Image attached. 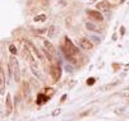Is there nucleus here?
Returning <instances> with one entry per match:
<instances>
[{"label": "nucleus", "mask_w": 129, "mask_h": 121, "mask_svg": "<svg viewBox=\"0 0 129 121\" xmlns=\"http://www.w3.org/2000/svg\"><path fill=\"white\" fill-rule=\"evenodd\" d=\"M5 111L8 116L13 112V102H12V96L10 94H6L5 97Z\"/></svg>", "instance_id": "nucleus-5"}, {"label": "nucleus", "mask_w": 129, "mask_h": 121, "mask_svg": "<svg viewBox=\"0 0 129 121\" xmlns=\"http://www.w3.org/2000/svg\"><path fill=\"white\" fill-rule=\"evenodd\" d=\"M44 47L50 55H52V56L55 55V47H54V45L50 41H44Z\"/></svg>", "instance_id": "nucleus-9"}, {"label": "nucleus", "mask_w": 129, "mask_h": 121, "mask_svg": "<svg viewBox=\"0 0 129 121\" xmlns=\"http://www.w3.org/2000/svg\"><path fill=\"white\" fill-rule=\"evenodd\" d=\"M27 46H28V47L32 50V54H33V55H35V56H36L38 60H42V55L38 52V50L36 49V46L33 45V43H31V42H27Z\"/></svg>", "instance_id": "nucleus-10"}, {"label": "nucleus", "mask_w": 129, "mask_h": 121, "mask_svg": "<svg viewBox=\"0 0 129 121\" xmlns=\"http://www.w3.org/2000/svg\"><path fill=\"white\" fill-rule=\"evenodd\" d=\"M90 1H92V0H90Z\"/></svg>", "instance_id": "nucleus-22"}, {"label": "nucleus", "mask_w": 129, "mask_h": 121, "mask_svg": "<svg viewBox=\"0 0 129 121\" xmlns=\"http://www.w3.org/2000/svg\"><path fill=\"white\" fill-rule=\"evenodd\" d=\"M54 92H55V91H54L52 88H50V87H46L45 89H44V93H45V94H47V96H49L50 98H51V97L54 96Z\"/></svg>", "instance_id": "nucleus-14"}, {"label": "nucleus", "mask_w": 129, "mask_h": 121, "mask_svg": "<svg viewBox=\"0 0 129 121\" xmlns=\"http://www.w3.org/2000/svg\"><path fill=\"white\" fill-rule=\"evenodd\" d=\"M9 51H10V54H12V55H17V47L14 46V45H10L9 46Z\"/></svg>", "instance_id": "nucleus-17"}, {"label": "nucleus", "mask_w": 129, "mask_h": 121, "mask_svg": "<svg viewBox=\"0 0 129 121\" xmlns=\"http://www.w3.org/2000/svg\"><path fill=\"white\" fill-rule=\"evenodd\" d=\"M124 33H125V27H123V26H122V27H120V35L123 36Z\"/></svg>", "instance_id": "nucleus-20"}, {"label": "nucleus", "mask_w": 129, "mask_h": 121, "mask_svg": "<svg viewBox=\"0 0 129 121\" xmlns=\"http://www.w3.org/2000/svg\"><path fill=\"white\" fill-rule=\"evenodd\" d=\"M0 88H1V94H4V85H5V78H4V70L1 68V70H0Z\"/></svg>", "instance_id": "nucleus-11"}, {"label": "nucleus", "mask_w": 129, "mask_h": 121, "mask_svg": "<svg viewBox=\"0 0 129 121\" xmlns=\"http://www.w3.org/2000/svg\"><path fill=\"white\" fill-rule=\"evenodd\" d=\"M49 100H50V97H49L47 94L40 92V93L37 94V97H36V103H37L38 106H41V105H45Z\"/></svg>", "instance_id": "nucleus-8"}, {"label": "nucleus", "mask_w": 129, "mask_h": 121, "mask_svg": "<svg viewBox=\"0 0 129 121\" xmlns=\"http://www.w3.org/2000/svg\"><path fill=\"white\" fill-rule=\"evenodd\" d=\"M61 51H63V55L65 56V59H68V61H70L72 64H76L77 58L79 55V50L70 41L69 37H64V45L61 46Z\"/></svg>", "instance_id": "nucleus-1"}, {"label": "nucleus", "mask_w": 129, "mask_h": 121, "mask_svg": "<svg viewBox=\"0 0 129 121\" xmlns=\"http://www.w3.org/2000/svg\"><path fill=\"white\" fill-rule=\"evenodd\" d=\"M86 13H87V15L90 17V19L93 20V22H104V15L101 14L100 10H91V9H88Z\"/></svg>", "instance_id": "nucleus-4"}, {"label": "nucleus", "mask_w": 129, "mask_h": 121, "mask_svg": "<svg viewBox=\"0 0 129 121\" xmlns=\"http://www.w3.org/2000/svg\"><path fill=\"white\" fill-rule=\"evenodd\" d=\"M61 73H63V71H61V68H60L59 64H52V65H51V68H50V75H51L54 83H56V82L60 79Z\"/></svg>", "instance_id": "nucleus-3"}, {"label": "nucleus", "mask_w": 129, "mask_h": 121, "mask_svg": "<svg viewBox=\"0 0 129 121\" xmlns=\"http://www.w3.org/2000/svg\"><path fill=\"white\" fill-rule=\"evenodd\" d=\"M95 80H96L95 78H88V79H87V85H93V84H95Z\"/></svg>", "instance_id": "nucleus-18"}, {"label": "nucleus", "mask_w": 129, "mask_h": 121, "mask_svg": "<svg viewBox=\"0 0 129 121\" xmlns=\"http://www.w3.org/2000/svg\"><path fill=\"white\" fill-rule=\"evenodd\" d=\"M54 35H55V27H54V26H51V27H49L47 36H49V38H52V37H54Z\"/></svg>", "instance_id": "nucleus-15"}, {"label": "nucleus", "mask_w": 129, "mask_h": 121, "mask_svg": "<svg viewBox=\"0 0 129 121\" xmlns=\"http://www.w3.org/2000/svg\"><path fill=\"white\" fill-rule=\"evenodd\" d=\"M23 93H24V96H28L29 94V87H28V83H23Z\"/></svg>", "instance_id": "nucleus-16"}, {"label": "nucleus", "mask_w": 129, "mask_h": 121, "mask_svg": "<svg viewBox=\"0 0 129 121\" xmlns=\"http://www.w3.org/2000/svg\"><path fill=\"white\" fill-rule=\"evenodd\" d=\"M110 8L111 5L107 0H102V1L97 3V5H96V9L100 10V12H107V10H110Z\"/></svg>", "instance_id": "nucleus-7"}, {"label": "nucleus", "mask_w": 129, "mask_h": 121, "mask_svg": "<svg viewBox=\"0 0 129 121\" xmlns=\"http://www.w3.org/2000/svg\"><path fill=\"white\" fill-rule=\"evenodd\" d=\"M47 19V17L45 14H40V15H36L33 18V22H45Z\"/></svg>", "instance_id": "nucleus-13"}, {"label": "nucleus", "mask_w": 129, "mask_h": 121, "mask_svg": "<svg viewBox=\"0 0 129 121\" xmlns=\"http://www.w3.org/2000/svg\"><path fill=\"white\" fill-rule=\"evenodd\" d=\"M86 28H87L88 31H92V32H97V27H96L92 22H86Z\"/></svg>", "instance_id": "nucleus-12"}, {"label": "nucleus", "mask_w": 129, "mask_h": 121, "mask_svg": "<svg viewBox=\"0 0 129 121\" xmlns=\"http://www.w3.org/2000/svg\"><path fill=\"white\" fill-rule=\"evenodd\" d=\"M9 71L12 74V76L14 78L15 82H19L20 80V70H19V64H18V60L15 59L14 55L9 58Z\"/></svg>", "instance_id": "nucleus-2"}, {"label": "nucleus", "mask_w": 129, "mask_h": 121, "mask_svg": "<svg viewBox=\"0 0 129 121\" xmlns=\"http://www.w3.org/2000/svg\"><path fill=\"white\" fill-rule=\"evenodd\" d=\"M59 114H60V110H59V108H56L55 111L52 112V115H54V116H56V115H59Z\"/></svg>", "instance_id": "nucleus-21"}, {"label": "nucleus", "mask_w": 129, "mask_h": 121, "mask_svg": "<svg viewBox=\"0 0 129 121\" xmlns=\"http://www.w3.org/2000/svg\"><path fill=\"white\" fill-rule=\"evenodd\" d=\"M79 45H81V47H82L83 50H86V51H90V50L93 49V43H92L88 38H86V37L79 41Z\"/></svg>", "instance_id": "nucleus-6"}, {"label": "nucleus", "mask_w": 129, "mask_h": 121, "mask_svg": "<svg viewBox=\"0 0 129 121\" xmlns=\"http://www.w3.org/2000/svg\"><path fill=\"white\" fill-rule=\"evenodd\" d=\"M67 98H68V96H67V94H64V96L60 98V103H64V101H65Z\"/></svg>", "instance_id": "nucleus-19"}]
</instances>
